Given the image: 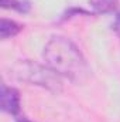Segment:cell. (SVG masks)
<instances>
[{
  "mask_svg": "<svg viewBox=\"0 0 120 122\" xmlns=\"http://www.w3.org/2000/svg\"><path fill=\"white\" fill-rule=\"evenodd\" d=\"M47 65L58 75L81 80L86 72V62L79 48L65 37H52L44 47Z\"/></svg>",
  "mask_w": 120,
  "mask_h": 122,
  "instance_id": "6da1fadb",
  "label": "cell"
},
{
  "mask_svg": "<svg viewBox=\"0 0 120 122\" xmlns=\"http://www.w3.org/2000/svg\"><path fill=\"white\" fill-rule=\"evenodd\" d=\"M14 74L18 80L30 82L32 85H40L51 91L61 90L60 77L50 67H44L32 61H20L14 67Z\"/></svg>",
  "mask_w": 120,
  "mask_h": 122,
  "instance_id": "7a4b0ae2",
  "label": "cell"
},
{
  "mask_svg": "<svg viewBox=\"0 0 120 122\" xmlns=\"http://www.w3.org/2000/svg\"><path fill=\"white\" fill-rule=\"evenodd\" d=\"M1 109L10 115H17L20 112V92L13 87L1 85Z\"/></svg>",
  "mask_w": 120,
  "mask_h": 122,
  "instance_id": "3957f363",
  "label": "cell"
},
{
  "mask_svg": "<svg viewBox=\"0 0 120 122\" xmlns=\"http://www.w3.org/2000/svg\"><path fill=\"white\" fill-rule=\"evenodd\" d=\"M23 30V26L18 24L14 20H9V19H1L0 21V37L3 40H7L10 37L17 36L20 31Z\"/></svg>",
  "mask_w": 120,
  "mask_h": 122,
  "instance_id": "277c9868",
  "label": "cell"
},
{
  "mask_svg": "<svg viewBox=\"0 0 120 122\" xmlns=\"http://www.w3.org/2000/svg\"><path fill=\"white\" fill-rule=\"evenodd\" d=\"M89 4L95 13H109L117 7L119 0H89Z\"/></svg>",
  "mask_w": 120,
  "mask_h": 122,
  "instance_id": "5b68a950",
  "label": "cell"
},
{
  "mask_svg": "<svg viewBox=\"0 0 120 122\" xmlns=\"http://www.w3.org/2000/svg\"><path fill=\"white\" fill-rule=\"evenodd\" d=\"M0 3H1V7L3 9L17 10L20 13H27L30 10L28 1H21V0H0Z\"/></svg>",
  "mask_w": 120,
  "mask_h": 122,
  "instance_id": "8992f818",
  "label": "cell"
},
{
  "mask_svg": "<svg viewBox=\"0 0 120 122\" xmlns=\"http://www.w3.org/2000/svg\"><path fill=\"white\" fill-rule=\"evenodd\" d=\"M75 14H85V16H90V13L88 11V10H85V9H81V7H71V9H68V10L64 13V16L61 17V20L71 19V17H74Z\"/></svg>",
  "mask_w": 120,
  "mask_h": 122,
  "instance_id": "52a82bcc",
  "label": "cell"
},
{
  "mask_svg": "<svg viewBox=\"0 0 120 122\" xmlns=\"http://www.w3.org/2000/svg\"><path fill=\"white\" fill-rule=\"evenodd\" d=\"M116 26H120V14L116 17Z\"/></svg>",
  "mask_w": 120,
  "mask_h": 122,
  "instance_id": "ba28073f",
  "label": "cell"
},
{
  "mask_svg": "<svg viewBox=\"0 0 120 122\" xmlns=\"http://www.w3.org/2000/svg\"><path fill=\"white\" fill-rule=\"evenodd\" d=\"M18 122H30V121H27V119H20Z\"/></svg>",
  "mask_w": 120,
  "mask_h": 122,
  "instance_id": "9c48e42d",
  "label": "cell"
}]
</instances>
